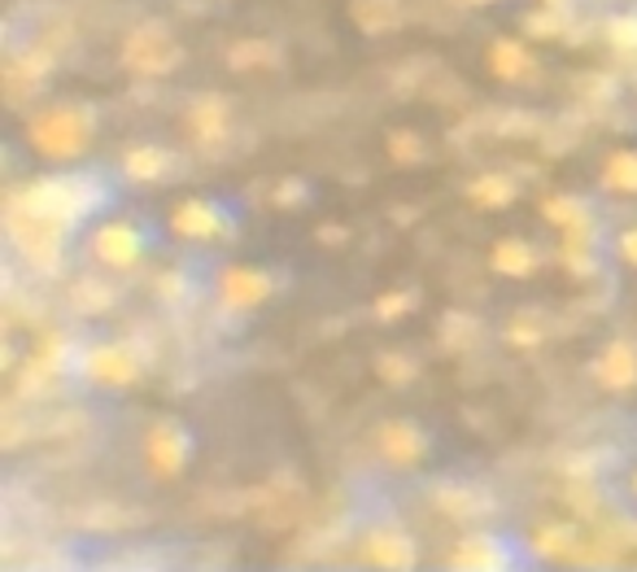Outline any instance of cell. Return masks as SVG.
<instances>
[{
  "label": "cell",
  "mask_w": 637,
  "mask_h": 572,
  "mask_svg": "<svg viewBox=\"0 0 637 572\" xmlns=\"http://www.w3.org/2000/svg\"><path fill=\"white\" fill-rule=\"evenodd\" d=\"M411 306H415V293H384V297L376 302V315H380V319H402Z\"/></svg>",
  "instance_id": "obj_24"
},
{
  "label": "cell",
  "mask_w": 637,
  "mask_h": 572,
  "mask_svg": "<svg viewBox=\"0 0 637 572\" xmlns=\"http://www.w3.org/2000/svg\"><path fill=\"white\" fill-rule=\"evenodd\" d=\"M83 371L92 380L119 389V385H132L141 376V362H136V355L127 346H96V350H88V358H83Z\"/></svg>",
  "instance_id": "obj_5"
},
{
  "label": "cell",
  "mask_w": 637,
  "mask_h": 572,
  "mask_svg": "<svg viewBox=\"0 0 637 572\" xmlns=\"http://www.w3.org/2000/svg\"><path fill=\"white\" fill-rule=\"evenodd\" d=\"M31 144L49 157H74L83 144L92 141V114L79 110V105H58V110H44L31 119L27 127Z\"/></svg>",
  "instance_id": "obj_1"
},
{
  "label": "cell",
  "mask_w": 637,
  "mask_h": 572,
  "mask_svg": "<svg viewBox=\"0 0 637 572\" xmlns=\"http://www.w3.org/2000/svg\"><path fill=\"white\" fill-rule=\"evenodd\" d=\"M355 22L367 35H384L402 22V9L398 0H355Z\"/></svg>",
  "instance_id": "obj_13"
},
{
  "label": "cell",
  "mask_w": 637,
  "mask_h": 572,
  "mask_svg": "<svg viewBox=\"0 0 637 572\" xmlns=\"http://www.w3.org/2000/svg\"><path fill=\"white\" fill-rule=\"evenodd\" d=\"M542 215H546V223H555V227H581V223H589V215H585V206L576 202V197H546L542 202Z\"/></svg>",
  "instance_id": "obj_20"
},
{
  "label": "cell",
  "mask_w": 637,
  "mask_h": 572,
  "mask_svg": "<svg viewBox=\"0 0 637 572\" xmlns=\"http://www.w3.org/2000/svg\"><path fill=\"white\" fill-rule=\"evenodd\" d=\"M276 62H280V49L267 44V40H249V44L232 49V67L236 71H258V67H276Z\"/></svg>",
  "instance_id": "obj_19"
},
{
  "label": "cell",
  "mask_w": 637,
  "mask_h": 572,
  "mask_svg": "<svg viewBox=\"0 0 637 572\" xmlns=\"http://www.w3.org/2000/svg\"><path fill=\"white\" fill-rule=\"evenodd\" d=\"M367 555H371L380 569H411V564H415V542H411L402 529H380V533H371Z\"/></svg>",
  "instance_id": "obj_10"
},
{
  "label": "cell",
  "mask_w": 637,
  "mask_h": 572,
  "mask_svg": "<svg viewBox=\"0 0 637 572\" xmlns=\"http://www.w3.org/2000/svg\"><path fill=\"white\" fill-rule=\"evenodd\" d=\"M494 267L502 276H528V272L537 267V258H533V249H528L524 241H497Z\"/></svg>",
  "instance_id": "obj_15"
},
{
  "label": "cell",
  "mask_w": 637,
  "mask_h": 572,
  "mask_svg": "<svg viewBox=\"0 0 637 572\" xmlns=\"http://www.w3.org/2000/svg\"><path fill=\"white\" fill-rule=\"evenodd\" d=\"M297 197H301V184H284V188H276V202H297Z\"/></svg>",
  "instance_id": "obj_31"
},
{
  "label": "cell",
  "mask_w": 637,
  "mask_h": 572,
  "mask_svg": "<svg viewBox=\"0 0 637 572\" xmlns=\"http://www.w3.org/2000/svg\"><path fill=\"white\" fill-rule=\"evenodd\" d=\"M528 67H533V62H528L524 44H515V40H497L494 49H490V71H494L497 79H520Z\"/></svg>",
  "instance_id": "obj_16"
},
{
  "label": "cell",
  "mask_w": 637,
  "mask_h": 572,
  "mask_svg": "<svg viewBox=\"0 0 637 572\" xmlns=\"http://www.w3.org/2000/svg\"><path fill=\"white\" fill-rule=\"evenodd\" d=\"M227 223H223V215L214 211L210 202H184L179 211H175V232L179 236H197V241H210V236H218Z\"/></svg>",
  "instance_id": "obj_12"
},
{
  "label": "cell",
  "mask_w": 637,
  "mask_h": 572,
  "mask_svg": "<svg viewBox=\"0 0 637 572\" xmlns=\"http://www.w3.org/2000/svg\"><path fill=\"white\" fill-rule=\"evenodd\" d=\"M511 341H515V346H537V341H542V333H537L533 324H524V319H520V324H511Z\"/></svg>",
  "instance_id": "obj_28"
},
{
  "label": "cell",
  "mask_w": 637,
  "mask_h": 572,
  "mask_svg": "<svg viewBox=\"0 0 637 572\" xmlns=\"http://www.w3.org/2000/svg\"><path fill=\"white\" fill-rule=\"evenodd\" d=\"M528 31L551 35V31H559V18H555V13H533V18H528Z\"/></svg>",
  "instance_id": "obj_29"
},
{
  "label": "cell",
  "mask_w": 637,
  "mask_h": 572,
  "mask_svg": "<svg viewBox=\"0 0 637 572\" xmlns=\"http://www.w3.org/2000/svg\"><path fill=\"white\" fill-rule=\"evenodd\" d=\"M380 450L393 459V463H415L420 454H424V437L415 425H407V420H389L384 429H380Z\"/></svg>",
  "instance_id": "obj_11"
},
{
  "label": "cell",
  "mask_w": 637,
  "mask_h": 572,
  "mask_svg": "<svg viewBox=\"0 0 637 572\" xmlns=\"http://www.w3.org/2000/svg\"><path fill=\"white\" fill-rule=\"evenodd\" d=\"M594 376H598L607 389H629V385H637V350L625 346V341L607 346L603 358L594 362Z\"/></svg>",
  "instance_id": "obj_9"
},
{
  "label": "cell",
  "mask_w": 637,
  "mask_h": 572,
  "mask_svg": "<svg viewBox=\"0 0 637 572\" xmlns=\"http://www.w3.org/2000/svg\"><path fill=\"white\" fill-rule=\"evenodd\" d=\"M166 166H171V153H166V149L144 144L136 153H127V175H132V180H162Z\"/></svg>",
  "instance_id": "obj_17"
},
{
  "label": "cell",
  "mask_w": 637,
  "mask_h": 572,
  "mask_svg": "<svg viewBox=\"0 0 637 572\" xmlns=\"http://www.w3.org/2000/svg\"><path fill=\"white\" fill-rule=\"evenodd\" d=\"M454 569H476V572H485V569H502L506 560H502V551H497L490 538H468L459 551H454V560H450Z\"/></svg>",
  "instance_id": "obj_14"
},
{
  "label": "cell",
  "mask_w": 637,
  "mask_h": 572,
  "mask_svg": "<svg viewBox=\"0 0 637 572\" xmlns=\"http://www.w3.org/2000/svg\"><path fill=\"white\" fill-rule=\"evenodd\" d=\"M472 197H476L481 206H490V211H494V206H506V202L515 197V188H511V180H506V175H481V180L472 184Z\"/></svg>",
  "instance_id": "obj_21"
},
{
  "label": "cell",
  "mask_w": 637,
  "mask_h": 572,
  "mask_svg": "<svg viewBox=\"0 0 637 572\" xmlns=\"http://www.w3.org/2000/svg\"><path fill=\"white\" fill-rule=\"evenodd\" d=\"M607 184L620 193H637V153H616L607 162Z\"/></svg>",
  "instance_id": "obj_22"
},
{
  "label": "cell",
  "mask_w": 637,
  "mask_h": 572,
  "mask_svg": "<svg viewBox=\"0 0 637 572\" xmlns=\"http://www.w3.org/2000/svg\"><path fill=\"white\" fill-rule=\"evenodd\" d=\"M96 254L110 263V267H132L141 258V232L132 223H105L96 232Z\"/></svg>",
  "instance_id": "obj_7"
},
{
  "label": "cell",
  "mask_w": 637,
  "mask_h": 572,
  "mask_svg": "<svg viewBox=\"0 0 637 572\" xmlns=\"http://www.w3.org/2000/svg\"><path fill=\"white\" fill-rule=\"evenodd\" d=\"M123 58H127V67L141 74H166L179 67V44L166 35V27H157V22H148L141 31H132V40H127V49H123Z\"/></svg>",
  "instance_id": "obj_4"
},
{
  "label": "cell",
  "mask_w": 637,
  "mask_h": 572,
  "mask_svg": "<svg viewBox=\"0 0 637 572\" xmlns=\"http://www.w3.org/2000/svg\"><path fill=\"white\" fill-rule=\"evenodd\" d=\"M376 371L389 380V385H407L411 376H415V367H411V358H402V355H384L380 362H376Z\"/></svg>",
  "instance_id": "obj_23"
},
{
  "label": "cell",
  "mask_w": 637,
  "mask_h": 572,
  "mask_svg": "<svg viewBox=\"0 0 637 572\" xmlns=\"http://www.w3.org/2000/svg\"><path fill=\"white\" fill-rule=\"evenodd\" d=\"M193 127H197L202 141H223V132H227V105H223L218 96L202 101V105L193 110Z\"/></svg>",
  "instance_id": "obj_18"
},
{
  "label": "cell",
  "mask_w": 637,
  "mask_h": 572,
  "mask_svg": "<svg viewBox=\"0 0 637 572\" xmlns=\"http://www.w3.org/2000/svg\"><path fill=\"white\" fill-rule=\"evenodd\" d=\"M92 188L83 184V180H44V184H35L22 202L31 206V211H40V215L58 218V223H71L79 218L88 206H92Z\"/></svg>",
  "instance_id": "obj_3"
},
{
  "label": "cell",
  "mask_w": 637,
  "mask_h": 572,
  "mask_svg": "<svg viewBox=\"0 0 637 572\" xmlns=\"http://www.w3.org/2000/svg\"><path fill=\"white\" fill-rule=\"evenodd\" d=\"M389 149H393V157H398V162H415V157H420V141H415L411 132H393Z\"/></svg>",
  "instance_id": "obj_26"
},
{
  "label": "cell",
  "mask_w": 637,
  "mask_h": 572,
  "mask_svg": "<svg viewBox=\"0 0 637 572\" xmlns=\"http://www.w3.org/2000/svg\"><path fill=\"white\" fill-rule=\"evenodd\" d=\"M9 227H13L22 254H27L35 267H58V258H62V223H58V218L31 211L27 202H13Z\"/></svg>",
  "instance_id": "obj_2"
},
{
  "label": "cell",
  "mask_w": 637,
  "mask_h": 572,
  "mask_svg": "<svg viewBox=\"0 0 637 572\" xmlns=\"http://www.w3.org/2000/svg\"><path fill=\"white\" fill-rule=\"evenodd\" d=\"M144 450H148V463H153L162 477H175V472L184 468V459H188V432L179 429V425H171V420H162V425L148 429Z\"/></svg>",
  "instance_id": "obj_6"
},
{
  "label": "cell",
  "mask_w": 637,
  "mask_h": 572,
  "mask_svg": "<svg viewBox=\"0 0 637 572\" xmlns=\"http://www.w3.org/2000/svg\"><path fill=\"white\" fill-rule=\"evenodd\" d=\"M620 254H625L629 263H637V227H634V232H625V241H620Z\"/></svg>",
  "instance_id": "obj_30"
},
{
  "label": "cell",
  "mask_w": 637,
  "mask_h": 572,
  "mask_svg": "<svg viewBox=\"0 0 637 572\" xmlns=\"http://www.w3.org/2000/svg\"><path fill=\"white\" fill-rule=\"evenodd\" d=\"M537 547H542L546 555H567V551H572V529H542Z\"/></svg>",
  "instance_id": "obj_25"
},
{
  "label": "cell",
  "mask_w": 637,
  "mask_h": 572,
  "mask_svg": "<svg viewBox=\"0 0 637 572\" xmlns=\"http://www.w3.org/2000/svg\"><path fill=\"white\" fill-rule=\"evenodd\" d=\"M612 40H616L620 49H637V13L634 18H616V22H612Z\"/></svg>",
  "instance_id": "obj_27"
},
{
  "label": "cell",
  "mask_w": 637,
  "mask_h": 572,
  "mask_svg": "<svg viewBox=\"0 0 637 572\" xmlns=\"http://www.w3.org/2000/svg\"><path fill=\"white\" fill-rule=\"evenodd\" d=\"M223 302L227 306H258L263 297H271V276L267 272H249V267H232L223 272Z\"/></svg>",
  "instance_id": "obj_8"
}]
</instances>
